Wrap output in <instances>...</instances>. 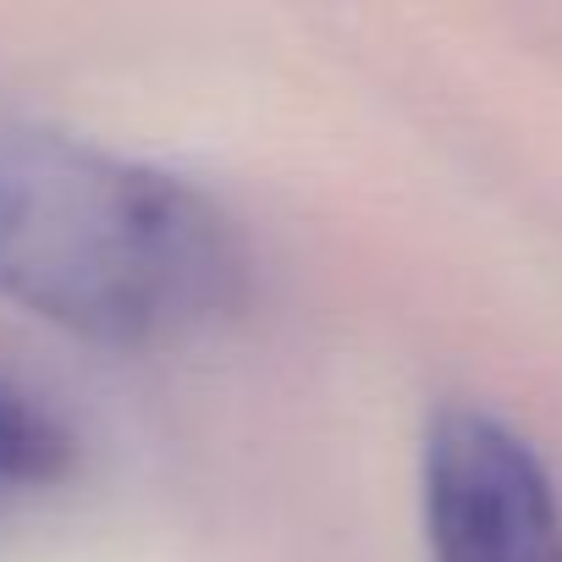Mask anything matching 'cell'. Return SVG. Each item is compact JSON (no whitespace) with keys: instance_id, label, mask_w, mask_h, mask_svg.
<instances>
[{"instance_id":"cell-1","label":"cell","mask_w":562,"mask_h":562,"mask_svg":"<svg viewBox=\"0 0 562 562\" xmlns=\"http://www.w3.org/2000/svg\"><path fill=\"white\" fill-rule=\"evenodd\" d=\"M248 254L193 182L67 133L0 127V293L105 348L182 342L243 304Z\"/></svg>"},{"instance_id":"cell-2","label":"cell","mask_w":562,"mask_h":562,"mask_svg":"<svg viewBox=\"0 0 562 562\" xmlns=\"http://www.w3.org/2000/svg\"><path fill=\"white\" fill-rule=\"evenodd\" d=\"M430 562H562V496L535 447L485 408H441L425 436Z\"/></svg>"},{"instance_id":"cell-3","label":"cell","mask_w":562,"mask_h":562,"mask_svg":"<svg viewBox=\"0 0 562 562\" xmlns=\"http://www.w3.org/2000/svg\"><path fill=\"white\" fill-rule=\"evenodd\" d=\"M78 463L72 430L12 375H0V496H34Z\"/></svg>"}]
</instances>
